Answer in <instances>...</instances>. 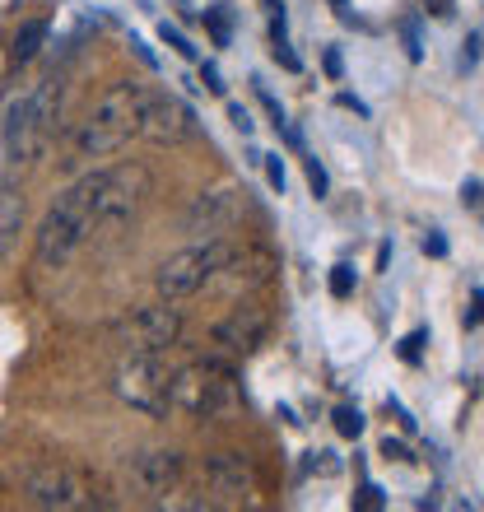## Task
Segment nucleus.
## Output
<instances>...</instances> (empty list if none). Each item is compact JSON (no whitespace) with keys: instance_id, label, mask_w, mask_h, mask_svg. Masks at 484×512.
Masks as SVG:
<instances>
[{"instance_id":"obj_1","label":"nucleus","mask_w":484,"mask_h":512,"mask_svg":"<svg viewBox=\"0 0 484 512\" xmlns=\"http://www.w3.org/2000/svg\"><path fill=\"white\" fill-rule=\"evenodd\" d=\"M145 108H149V89L135 80H117L108 84L98 103L84 112V122L70 131L66 140V168L94 159H112L117 149H126L145 126Z\"/></svg>"},{"instance_id":"obj_2","label":"nucleus","mask_w":484,"mask_h":512,"mask_svg":"<svg viewBox=\"0 0 484 512\" xmlns=\"http://www.w3.org/2000/svg\"><path fill=\"white\" fill-rule=\"evenodd\" d=\"M103 173H108V168L84 173L80 182H70V187L52 201L47 219L38 224V238H33V261H38L42 270H61L70 256L98 233V191H103Z\"/></svg>"},{"instance_id":"obj_3","label":"nucleus","mask_w":484,"mask_h":512,"mask_svg":"<svg viewBox=\"0 0 484 512\" xmlns=\"http://www.w3.org/2000/svg\"><path fill=\"white\" fill-rule=\"evenodd\" d=\"M56 117H61V89L56 80L28 84L24 94L10 98L5 108V149L14 163H33L47 154L56 135Z\"/></svg>"},{"instance_id":"obj_4","label":"nucleus","mask_w":484,"mask_h":512,"mask_svg":"<svg viewBox=\"0 0 484 512\" xmlns=\"http://www.w3.org/2000/svg\"><path fill=\"white\" fill-rule=\"evenodd\" d=\"M238 401V373L224 359H196L173 373V405L191 419H224L238 410Z\"/></svg>"},{"instance_id":"obj_5","label":"nucleus","mask_w":484,"mask_h":512,"mask_svg":"<svg viewBox=\"0 0 484 512\" xmlns=\"http://www.w3.org/2000/svg\"><path fill=\"white\" fill-rule=\"evenodd\" d=\"M149 191H154V177L145 163H112L103 173V191H98V233L126 229L145 210Z\"/></svg>"},{"instance_id":"obj_6","label":"nucleus","mask_w":484,"mask_h":512,"mask_svg":"<svg viewBox=\"0 0 484 512\" xmlns=\"http://www.w3.org/2000/svg\"><path fill=\"white\" fill-rule=\"evenodd\" d=\"M229 238H205V243L187 247V252L168 256L159 266V275H154V284H159V298H191L201 294L205 284L215 280V270L224 266V256H229Z\"/></svg>"},{"instance_id":"obj_7","label":"nucleus","mask_w":484,"mask_h":512,"mask_svg":"<svg viewBox=\"0 0 484 512\" xmlns=\"http://www.w3.org/2000/svg\"><path fill=\"white\" fill-rule=\"evenodd\" d=\"M112 387L121 401L145 415H168V405H173V373L163 364V354H126Z\"/></svg>"},{"instance_id":"obj_8","label":"nucleus","mask_w":484,"mask_h":512,"mask_svg":"<svg viewBox=\"0 0 484 512\" xmlns=\"http://www.w3.org/2000/svg\"><path fill=\"white\" fill-rule=\"evenodd\" d=\"M24 494L33 508H52V512H75L94 503V485L89 475L66 466V461H47V466H33L24 480Z\"/></svg>"},{"instance_id":"obj_9","label":"nucleus","mask_w":484,"mask_h":512,"mask_svg":"<svg viewBox=\"0 0 484 512\" xmlns=\"http://www.w3.org/2000/svg\"><path fill=\"white\" fill-rule=\"evenodd\" d=\"M117 340L126 345V354H168L182 340V312L173 308V298H163L154 308L131 312L117 326Z\"/></svg>"},{"instance_id":"obj_10","label":"nucleus","mask_w":484,"mask_h":512,"mask_svg":"<svg viewBox=\"0 0 484 512\" xmlns=\"http://www.w3.org/2000/svg\"><path fill=\"white\" fill-rule=\"evenodd\" d=\"M182 480V452L177 447H145L126 457V485L140 494V499H168Z\"/></svg>"},{"instance_id":"obj_11","label":"nucleus","mask_w":484,"mask_h":512,"mask_svg":"<svg viewBox=\"0 0 484 512\" xmlns=\"http://www.w3.org/2000/svg\"><path fill=\"white\" fill-rule=\"evenodd\" d=\"M238 210H242V191L233 187V182H219V187L201 191V196L191 201L187 233L191 238H224V229L238 219Z\"/></svg>"},{"instance_id":"obj_12","label":"nucleus","mask_w":484,"mask_h":512,"mask_svg":"<svg viewBox=\"0 0 484 512\" xmlns=\"http://www.w3.org/2000/svg\"><path fill=\"white\" fill-rule=\"evenodd\" d=\"M140 135H145L149 145H182V140L196 135V112H191L177 94H149Z\"/></svg>"},{"instance_id":"obj_13","label":"nucleus","mask_w":484,"mask_h":512,"mask_svg":"<svg viewBox=\"0 0 484 512\" xmlns=\"http://www.w3.org/2000/svg\"><path fill=\"white\" fill-rule=\"evenodd\" d=\"M266 336H270V312L261 303H238L215 326V345H224L229 354H252L256 345H266Z\"/></svg>"},{"instance_id":"obj_14","label":"nucleus","mask_w":484,"mask_h":512,"mask_svg":"<svg viewBox=\"0 0 484 512\" xmlns=\"http://www.w3.org/2000/svg\"><path fill=\"white\" fill-rule=\"evenodd\" d=\"M275 256L266 247H229L224 256V266L215 270L219 284H229V289H261V284L275 280Z\"/></svg>"},{"instance_id":"obj_15","label":"nucleus","mask_w":484,"mask_h":512,"mask_svg":"<svg viewBox=\"0 0 484 512\" xmlns=\"http://www.w3.org/2000/svg\"><path fill=\"white\" fill-rule=\"evenodd\" d=\"M205 485L215 489V494H252L256 485V471H252V457L247 452H215V457H205Z\"/></svg>"},{"instance_id":"obj_16","label":"nucleus","mask_w":484,"mask_h":512,"mask_svg":"<svg viewBox=\"0 0 484 512\" xmlns=\"http://www.w3.org/2000/svg\"><path fill=\"white\" fill-rule=\"evenodd\" d=\"M24 219H28V201L19 187H0V266L14 256L19 247V233H24Z\"/></svg>"},{"instance_id":"obj_17","label":"nucleus","mask_w":484,"mask_h":512,"mask_svg":"<svg viewBox=\"0 0 484 512\" xmlns=\"http://www.w3.org/2000/svg\"><path fill=\"white\" fill-rule=\"evenodd\" d=\"M42 42H47V19H24L10 38V66H28L42 52Z\"/></svg>"},{"instance_id":"obj_18","label":"nucleus","mask_w":484,"mask_h":512,"mask_svg":"<svg viewBox=\"0 0 484 512\" xmlns=\"http://www.w3.org/2000/svg\"><path fill=\"white\" fill-rule=\"evenodd\" d=\"M336 429H340V438H359V433H363V415L354 410V405H340V410H336Z\"/></svg>"},{"instance_id":"obj_19","label":"nucleus","mask_w":484,"mask_h":512,"mask_svg":"<svg viewBox=\"0 0 484 512\" xmlns=\"http://www.w3.org/2000/svg\"><path fill=\"white\" fill-rule=\"evenodd\" d=\"M350 289H354V270L350 266H336V270H331V294L350 298Z\"/></svg>"},{"instance_id":"obj_20","label":"nucleus","mask_w":484,"mask_h":512,"mask_svg":"<svg viewBox=\"0 0 484 512\" xmlns=\"http://www.w3.org/2000/svg\"><path fill=\"white\" fill-rule=\"evenodd\" d=\"M10 38H0V94H5V80H10Z\"/></svg>"},{"instance_id":"obj_21","label":"nucleus","mask_w":484,"mask_h":512,"mask_svg":"<svg viewBox=\"0 0 484 512\" xmlns=\"http://www.w3.org/2000/svg\"><path fill=\"white\" fill-rule=\"evenodd\" d=\"M419 345H424V331H415V336H405L401 359H410V364H415V359H419Z\"/></svg>"},{"instance_id":"obj_22","label":"nucleus","mask_w":484,"mask_h":512,"mask_svg":"<svg viewBox=\"0 0 484 512\" xmlns=\"http://www.w3.org/2000/svg\"><path fill=\"white\" fill-rule=\"evenodd\" d=\"M266 177H270V187H284V168L275 154H266Z\"/></svg>"},{"instance_id":"obj_23","label":"nucleus","mask_w":484,"mask_h":512,"mask_svg":"<svg viewBox=\"0 0 484 512\" xmlns=\"http://www.w3.org/2000/svg\"><path fill=\"white\" fill-rule=\"evenodd\" d=\"M229 117H233V126H238L242 135L252 131V117H247V108H238V103H229Z\"/></svg>"},{"instance_id":"obj_24","label":"nucleus","mask_w":484,"mask_h":512,"mask_svg":"<svg viewBox=\"0 0 484 512\" xmlns=\"http://www.w3.org/2000/svg\"><path fill=\"white\" fill-rule=\"evenodd\" d=\"M308 177H312V187H317V196H322V191H326V173L317 168V163H308Z\"/></svg>"},{"instance_id":"obj_25","label":"nucleus","mask_w":484,"mask_h":512,"mask_svg":"<svg viewBox=\"0 0 484 512\" xmlns=\"http://www.w3.org/2000/svg\"><path fill=\"white\" fill-rule=\"evenodd\" d=\"M210 24H215V38H219V42H229V19H224V14H215Z\"/></svg>"},{"instance_id":"obj_26","label":"nucleus","mask_w":484,"mask_h":512,"mask_svg":"<svg viewBox=\"0 0 484 512\" xmlns=\"http://www.w3.org/2000/svg\"><path fill=\"white\" fill-rule=\"evenodd\" d=\"M382 452H387V457H396V461H410V457H405V447H401V443H391V438L382 443Z\"/></svg>"},{"instance_id":"obj_27","label":"nucleus","mask_w":484,"mask_h":512,"mask_svg":"<svg viewBox=\"0 0 484 512\" xmlns=\"http://www.w3.org/2000/svg\"><path fill=\"white\" fill-rule=\"evenodd\" d=\"M359 503H363V508H377V503H382V499H377V489L368 485V489H363V499H359Z\"/></svg>"},{"instance_id":"obj_28","label":"nucleus","mask_w":484,"mask_h":512,"mask_svg":"<svg viewBox=\"0 0 484 512\" xmlns=\"http://www.w3.org/2000/svg\"><path fill=\"white\" fill-rule=\"evenodd\" d=\"M433 14L443 19V14H452V0H433Z\"/></svg>"}]
</instances>
